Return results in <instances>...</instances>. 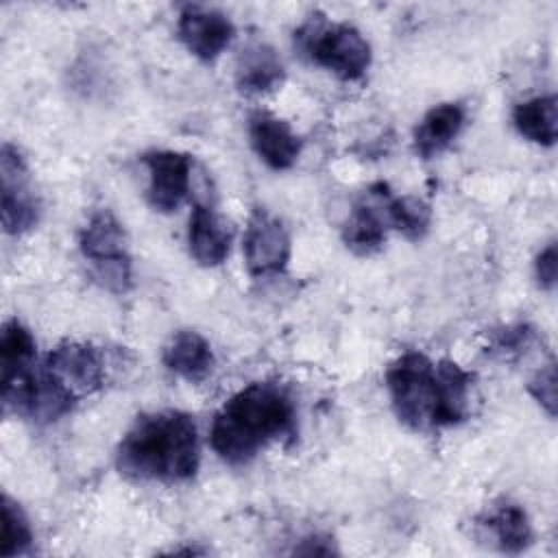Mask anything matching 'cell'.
Segmentation results:
<instances>
[{
    "mask_svg": "<svg viewBox=\"0 0 558 558\" xmlns=\"http://www.w3.org/2000/svg\"><path fill=\"white\" fill-rule=\"evenodd\" d=\"M201 464L196 423L181 410H159L137 416L118 449L116 466L137 482H187Z\"/></svg>",
    "mask_w": 558,
    "mask_h": 558,
    "instance_id": "cell-2",
    "label": "cell"
},
{
    "mask_svg": "<svg viewBox=\"0 0 558 558\" xmlns=\"http://www.w3.org/2000/svg\"><path fill=\"white\" fill-rule=\"evenodd\" d=\"M286 72L279 54L264 41H251L242 48L235 63V83L246 94L270 92L281 85Z\"/></svg>",
    "mask_w": 558,
    "mask_h": 558,
    "instance_id": "cell-17",
    "label": "cell"
},
{
    "mask_svg": "<svg viewBox=\"0 0 558 558\" xmlns=\"http://www.w3.org/2000/svg\"><path fill=\"white\" fill-rule=\"evenodd\" d=\"M35 371V340L31 331L17 320L11 318L2 325L0 333V384L2 399H9L17 392Z\"/></svg>",
    "mask_w": 558,
    "mask_h": 558,
    "instance_id": "cell-14",
    "label": "cell"
},
{
    "mask_svg": "<svg viewBox=\"0 0 558 558\" xmlns=\"http://www.w3.org/2000/svg\"><path fill=\"white\" fill-rule=\"evenodd\" d=\"M231 227L214 211L211 205L196 203L187 225V248L196 264L220 266L231 251Z\"/></svg>",
    "mask_w": 558,
    "mask_h": 558,
    "instance_id": "cell-13",
    "label": "cell"
},
{
    "mask_svg": "<svg viewBox=\"0 0 558 558\" xmlns=\"http://www.w3.org/2000/svg\"><path fill=\"white\" fill-rule=\"evenodd\" d=\"M473 375L451 360L434 362L421 351L399 355L386 371L397 418L416 432L458 425L469 414Z\"/></svg>",
    "mask_w": 558,
    "mask_h": 558,
    "instance_id": "cell-1",
    "label": "cell"
},
{
    "mask_svg": "<svg viewBox=\"0 0 558 558\" xmlns=\"http://www.w3.org/2000/svg\"><path fill=\"white\" fill-rule=\"evenodd\" d=\"M390 187L386 183H375L368 187L366 198L357 201L342 227V242L357 255H371L386 242V214L384 194Z\"/></svg>",
    "mask_w": 558,
    "mask_h": 558,
    "instance_id": "cell-12",
    "label": "cell"
},
{
    "mask_svg": "<svg viewBox=\"0 0 558 558\" xmlns=\"http://www.w3.org/2000/svg\"><path fill=\"white\" fill-rule=\"evenodd\" d=\"M248 140L255 155L272 170L292 168L301 155V137L286 120L268 111H253L248 116Z\"/></svg>",
    "mask_w": 558,
    "mask_h": 558,
    "instance_id": "cell-11",
    "label": "cell"
},
{
    "mask_svg": "<svg viewBox=\"0 0 558 558\" xmlns=\"http://www.w3.org/2000/svg\"><path fill=\"white\" fill-rule=\"evenodd\" d=\"M556 270H558V253H556V242H549L541 253L536 255L534 262V275L541 288L554 290L556 286Z\"/></svg>",
    "mask_w": 558,
    "mask_h": 558,
    "instance_id": "cell-23",
    "label": "cell"
},
{
    "mask_svg": "<svg viewBox=\"0 0 558 558\" xmlns=\"http://www.w3.org/2000/svg\"><path fill=\"white\" fill-rule=\"evenodd\" d=\"M177 33L183 46L201 61H214L233 39V22L216 9L185 7L177 22Z\"/></svg>",
    "mask_w": 558,
    "mask_h": 558,
    "instance_id": "cell-10",
    "label": "cell"
},
{
    "mask_svg": "<svg viewBox=\"0 0 558 558\" xmlns=\"http://www.w3.org/2000/svg\"><path fill=\"white\" fill-rule=\"evenodd\" d=\"M296 48L318 68L342 81H357L366 74L373 52L366 37L347 22H329L312 15L296 33Z\"/></svg>",
    "mask_w": 558,
    "mask_h": 558,
    "instance_id": "cell-5",
    "label": "cell"
},
{
    "mask_svg": "<svg viewBox=\"0 0 558 558\" xmlns=\"http://www.w3.org/2000/svg\"><path fill=\"white\" fill-rule=\"evenodd\" d=\"M161 357L168 371L192 384L203 381L214 368V351L194 329H179L172 333Z\"/></svg>",
    "mask_w": 558,
    "mask_h": 558,
    "instance_id": "cell-16",
    "label": "cell"
},
{
    "mask_svg": "<svg viewBox=\"0 0 558 558\" xmlns=\"http://www.w3.org/2000/svg\"><path fill=\"white\" fill-rule=\"evenodd\" d=\"M39 397L52 418L68 414L76 401L94 395L105 384V360L87 342L57 344L37 368Z\"/></svg>",
    "mask_w": 558,
    "mask_h": 558,
    "instance_id": "cell-4",
    "label": "cell"
},
{
    "mask_svg": "<svg viewBox=\"0 0 558 558\" xmlns=\"http://www.w3.org/2000/svg\"><path fill=\"white\" fill-rule=\"evenodd\" d=\"M296 410L286 388L253 381L238 390L214 416L211 449L229 464L253 460L268 442L294 432Z\"/></svg>",
    "mask_w": 558,
    "mask_h": 558,
    "instance_id": "cell-3",
    "label": "cell"
},
{
    "mask_svg": "<svg viewBox=\"0 0 558 558\" xmlns=\"http://www.w3.org/2000/svg\"><path fill=\"white\" fill-rule=\"evenodd\" d=\"M78 248L96 268V275L113 292L131 288V255L126 231L109 209L89 216L78 233Z\"/></svg>",
    "mask_w": 558,
    "mask_h": 558,
    "instance_id": "cell-6",
    "label": "cell"
},
{
    "mask_svg": "<svg viewBox=\"0 0 558 558\" xmlns=\"http://www.w3.org/2000/svg\"><path fill=\"white\" fill-rule=\"evenodd\" d=\"M386 222L416 242L425 238L432 225V207L418 196H392L390 190L384 194Z\"/></svg>",
    "mask_w": 558,
    "mask_h": 558,
    "instance_id": "cell-20",
    "label": "cell"
},
{
    "mask_svg": "<svg viewBox=\"0 0 558 558\" xmlns=\"http://www.w3.org/2000/svg\"><path fill=\"white\" fill-rule=\"evenodd\" d=\"M466 111L460 102H440L432 107L414 129V150L421 159L440 155L460 135Z\"/></svg>",
    "mask_w": 558,
    "mask_h": 558,
    "instance_id": "cell-15",
    "label": "cell"
},
{
    "mask_svg": "<svg viewBox=\"0 0 558 558\" xmlns=\"http://www.w3.org/2000/svg\"><path fill=\"white\" fill-rule=\"evenodd\" d=\"M148 170L146 196L155 211L172 214L190 196L194 161L179 150H150L142 155Z\"/></svg>",
    "mask_w": 558,
    "mask_h": 558,
    "instance_id": "cell-9",
    "label": "cell"
},
{
    "mask_svg": "<svg viewBox=\"0 0 558 558\" xmlns=\"http://www.w3.org/2000/svg\"><path fill=\"white\" fill-rule=\"evenodd\" d=\"M303 545H299V547H294V554H305V556H329V554H336V549H333V545H331V541L327 538V536H318V534H314V536H307V538H303L301 541Z\"/></svg>",
    "mask_w": 558,
    "mask_h": 558,
    "instance_id": "cell-24",
    "label": "cell"
},
{
    "mask_svg": "<svg viewBox=\"0 0 558 558\" xmlns=\"http://www.w3.org/2000/svg\"><path fill=\"white\" fill-rule=\"evenodd\" d=\"M482 527L490 534L493 543L506 554H521L532 543V525L527 512L512 501L495 506L482 519Z\"/></svg>",
    "mask_w": 558,
    "mask_h": 558,
    "instance_id": "cell-18",
    "label": "cell"
},
{
    "mask_svg": "<svg viewBox=\"0 0 558 558\" xmlns=\"http://www.w3.org/2000/svg\"><path fill=\"white\" fill-rule=\"evenodd\" d=\"M530 395L545 408L549 416L556 414V368L554 362L543 366L527 384Z\"/></svg>",
    "mask_w": 558,
    "mask_h": 558,
    "instance_id": "cell-22",
    "label": "cell"
},
{
    "mask_svg": "<svg viewBox=\"0 0 558 558\" xmlns=\"http://www.w3.org/2000/svg\"><path fill=\"white\" fill-rule=\"evenodd\" d=\"M33 545V530L24 510L9 497H2V538L0 554L4 558L26 554Z\"/></svg>",
    "mask_w": 558,
    "mask_h": 558,
    "instance_id": "cell-21",
    "label": "cell"
},
{
    "mask_svg": "<svg viewBox=\"0 0 558 558\" xmlns=\"http://www.w3.org/2000/svg\"><path fill=\"white\" fill-rule=\"evenodd\" d=\"M512 124L521 137L541 146L556 142V96H534L523 100L512 111Z\"/></svg>",
    "mask_w": 558,
    "mask_h": 558,
    "instance_id": "cell-19",
    "label": "cell"
},
{
    "mask_svg": "<svg viewBox=\"0 0 558 558\" xmlns=\"http://www.w3.org/2000/svg\"><path fill=\"white\" fill-rule=\"evenodd\" d=\"M0 198L2 227L11 235L31 231L41 216V203L33 187L31 170L22 153L4 142L0 150Z\"/></svg>",
    "mask_w": 558,
    "mask_h": 558,
    "instance_id": "cell-7",
    "label": "cell"
},
{
    "mask_svg": "<svg viewBox=\"0 0 558 558\" xmlns=\"http://www.w3.org/2000/svg\"><path fill=\"white\" fill-rule=\"evenodd\" d=\"M244 262L253 277L279 275L290 262V233L283 222L266 209H255L244 231Z\"/></svg>",
    "mask_w": 558,
    "mask_h": 558,
    "instance_id": "cell-8",
    "label": "cell"
}]
</instances>
